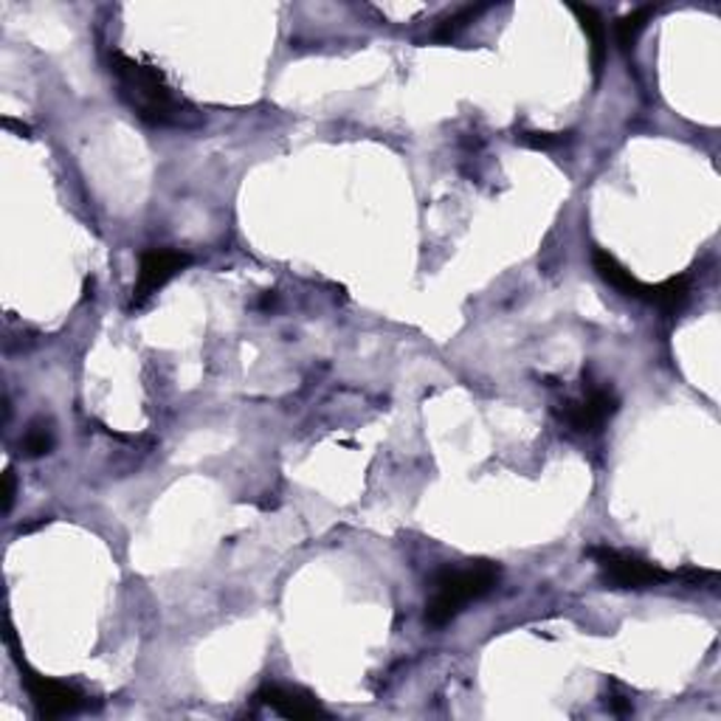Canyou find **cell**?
I'll return each mask as SVG.
<instances>
[{"mask_svg": "<svg viewBox=\"0 0 721 721\" xmlns=\"http://www.w3.org/2000/svg\"><path fill=\"white\" fill-rule=\"evenodd\" d=\"M653 12L657 9L653 7H643V9H634V12H628L626 17H620L618 23H614V37H618V46L623 48V51H632L634 46H637V37L646 32L648 21L653 17Z\"/></svg>", "mask_w": 721, "mask_h": 721, "instance_id": "11", "label": "cell"}, {"mask_svg": "<svg viewBox=\"0 0 721 721\" xmlns=\"http://www.w3.org/2000/svg\"><path fill=\"white\" fill-rule=\"evenodd\" d=\"M485 9H488V7H465V9H460V12L451 14V17H445V21L440 23V28H437V32H435V37H437V40H454V37L460 35V32H463L465 26H468V23L477 21V14H482Z\"/></svg>", "mask_w": 721, "mask_h": 721, "instance_id": "13", "label": "cell"}, {"mask_svg": "<svg viewBox=\"0 0 721 721\" xmlns=\"http://www.w3.org/2000/svg\"><path fill=\"white\" fill-rule=\"evenodd\" d=\"M12 502H14V474L12 471H7V474H3V513L12 511Z\"/></svg>", "mask_w": 721, "mask_h": 721, "instance_id": "15", "label": "cell"}, {"mask_svg": "<svg viewBox=\"0 0 721 721\" xmlns=\"http://www.w3.org/2000/svg\"><path fill=\"white\" fill-rule=\"evenodd\" d=\"M572 12L578 14L581 28H584L586 37H589V46H592L595 74H600V71H603V62H606V23L600 21V14L595 12L592 7H572Z\"/></svg>", "mask_w": 721, "mask_h": 721, "instance_id": "10", "label": "cell"}, {"mask_svg": "<svg viewBox=\"0 0 721 721\" xmlns=\"http://www.w3.org/2000/svg\"><path fill=\"white\" fill-rule=\"evenodd\" d=\"M21 674L23 685H26L28 696H32V705H35L40 719H60V716H71L82 708V699H85V696H82L74 685H69V682L37 674L26 662H21Z\"/></svg>", "mask_w": 721, "mask_h": 721, "instance_id": "4", "label": "cell"}, {"mask_svg": "<svg viewBox=\"0 0 721 721\" xmlns=\"http://www.w3.org/2000/svg\"><path fill=\"white\" fill-rule=\"evenodd\" d=\"M592 262H595V271H598V277L606 282V285H612L614 291H620L623 296H628V300L648 302L651 285H646V282H640L637 277H632V271H628L626 266H620L618 257H612L606 248H595Z\"/></svg>", "mask_w": 721, "mask_h": 721, "instance_id": "8", "label": "cell"}, {"mask_svg": "<svg viewBox=\"0 0 721 721\" xmlns=\"http://www.w3.org/2000/svg\"><path fill=\"white\" fill-rule=\"evenodd\" d=\"M522 142L536 147V150H552V147L561 144V136H552V133H522Z\"/></svg>", "mask_w": 721, "mask_h": 721, "instance_id": "14", "label": "cell"}, {"mask_svg": "<svg viewBox=\"0 0 721 721\" xmlns=\"http://www.w3.org/2000/svg\"><path fill=\"white\" fill-rule=\"evenodd\" d=\"M618 412V395H614L612 389H589L586 398L581 401H570L564 408H561V420L570 426V429L581 431H598L603 429V423Z\"/></svg>", "mask_w": 721, "mask_h": 721, "instance_id": "6", "label": "cell"}, {"mask_svg": "<svg viewBox=\"0 0 721 721\" xmlns=\"http://www.w3.org/2000/svg\"><path fill=\"white\" fill-rule=\"evenodd\" d=\"M190 266V254L175 252V248H150V252H144L142 262H138L136 285H133V307H142L152 293L161 291L172 277H178Z\"/></svg>", "mask_w": 721, "mask_h": 721, "instance_id": "5", "label": "cell"}, {"mask_svg": "<svg viewBox=\"0 0 721 721\" xmlns=\"http://www.w3.org/2000/svg\"><path fill=\"white\" fill-rule=\"evenodd\" d=\"M110 71L119 82V94L133 108L138 119L156 124V127H190L198 124V113L178 96L170 82L152 65L133 60L122 51H110Z\"/></svg>", "mask_w": 721, "mask_h": 721, "instance_id": "1", "label": "cell"}, {"mask_svg": "<svg viewBox=\"0 0 721 721\" xmlns=\"http://www.w3.org/2000/svg\"><path fill=\"white\" fill-rule=\"evenodd\" d=\"M499 584V566L490 561H477L465 566H445L431 581V598L426 603V623L435 628L445 626L465 606L485 595Z\"/></svg>", "mask_w": 721, "mask_h": 721, "instance_id": "2", "label": "cell"}, {"mask_svg": "<svg viewBox=\"0 0 721 721\" xmlns=\"http://www.w3.org/2000/svg\"><path fill=\"white\" fill-rule=\"evenodd\" d=\"M257 701H262L266 708H271L273 713L282 716V719L293 721H307V719H321L325 708L314 696L302 691V687H288V685H266L254 696Z\"/></svg>", "mask_w": 721, "mask_h": 721, "instance_id": "7", "label": "cell"}, {"mask_svg": "<svg viewBox=\"0 0 721 721\" xmlns=\"http://www.w3.org/2000/svg\"><path fill=\"white\" fill-rule=\"evenodd\" d=\"M691 300V280L687 277H674L660 285H651L648 293V305L660 307L662 314H680L682 307Z\"/></svg>", "mask_w": 721, "mask_h": 721, "instance_id": "9", "label": "cell"}, {"mask_svg": "<svg viewBox=\"0 0 721 721\" xmlns=\"http://www.w3.org/2000/svg\"><path fill=\"white\" fill-rule=\"evenodd\" d=\"M23 449L28 456H46L54 449V429L48 420H35L28 426L26 437H23Z\"/></svg>", "mask_w": 721, "mask_h": 721, "instance_id": "12", "label": "cell"}, {"mask_svg": "<svg viewBox=\"0 0 721 721\" xmlns=\"http://www.w3.org/2000/svg\"><path fill=\"white\" fill-rule=\"evenodd\" d=\"M589 559L598 564L600 575L612 589H651V586L676 581V572H665L662 566L640 559L637 552L614 550V547H592Z\"/></svg>", "mask_w": 721, "mask_h": 721, "instance_id": "3", "label": "cell"}]
</instances>
